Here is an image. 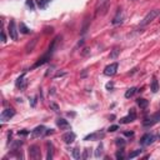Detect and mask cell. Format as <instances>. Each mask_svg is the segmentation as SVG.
I'll return each mask as SVG.
<instances>
[{
  "mask_svg": "<svg viewBox=\"0 0 160 160\" xmlns=\"http://www.w3.org/2000/svg\"><path fill=\"white\" fill-rule=\"evenodd\" d=\"M154 140H155V136L153 134H145L140 139V144H142L143 146H148V145H150V144H153Z\"/></svg>",
  "mask_w": 160,
  "mask_h": 160,
  "instance_id": "obj_8",
  "label": "cell"
},
{
  "mask_svg": "<svg viewBox=\"0 0 160 160\" xmlns=\"http://www.w3.org/2000/svg\"><path fill=\"white\" fill-rule=\"evenodd\" d=\"M89 153H90V149H85V150H84V154L81 155V158L83 159H88V158H89Z\"/></svg>",
  "mask_w": 160,
  "mask_h": 160,
  "instance_id": "obj_29",
  "label": "cell"
},
{
  "mask_svg": "<svg viewBox=\"0 0 160 160\" xmlns=\"http://www.w3.org/2000/svg\"><path fill=\"white\" fill-rule=\"evenodd\" d=\"M158 90H159L158 80H157V78H153V81H151V91H153V93H157Z\"/></svg>",
  "mask_w": 160,
  "mask_h": 160,
  "instance_id": "obj_17",
  "label": "cell"
},
{
  "mask_svg": "<svg viewBox=\"0 0 160 160\" xmlns=\"http://www.w3.org/2000/svg\"><path fill=\"white\" fill-rule=\"evenodd\" d=\"M136 91H138V89H136V88H130V89H128L126 90V93H125V98H131L133 95H134Z\"/></svg>",
  "mask_w": 160,
  "mask_h": 160,
  "instance_id": "obj_18",
  "label": "cell"
},
{
  "mask_svg": "<svg viewBox=\"0 0 160 160\" xmlns=\"http://www.w3.org/2000/svg\"><path fill=\"white\" fill-rule=\"evenodd\" d=\"M159 121H160V111L153 114L150 118H148V119L143 123V125H144V126H153V125L159 123Z\"/></svg>",
  "mask_w": 160,
  "mask_h": 160,
  "instance_id": "obj_3",
  "label": "cell"
},
{
  "mask_svg": "<svg viewBox=\"0 0 160 160\" xmlns=\"http://www.w3.org/2000/svg\"><path fill=\"white\" fill-rule=\"evenodd\" d=\"M159 138H160V135H159Z\"/></svg>",
  "mask_w": 160,
  "mask_h": 160,
  "instance_id": "obj_39",
  "label": "cell"
},
{
  "mask_svg": "<svg viewBox=\"0 0 160 160\" xmlns=\"http://www.w3.org/2000/svg\"><path fill=\"white\" fill-rule=\"evenodd\" d=\"M110 0H98L96 3V15H105L109 10Z\"/></svg>",
  "mask_w": 160,
  "mask_h": 160,
  "instance_id": "obj_1",
  "label": "cell"
},
{
  "mask_svg": "<svg viewBox=\"0 0 160 160\" xmlns=\"http://www.w3.org/2000/svg\"><path fill=\"white\" fill-rule=\"evenodd\" d=\"M56 125L60 128V129H70V124L68 123V120L63 119V118H59L56 120Z\"/></svg>",
  "mask_w": 160,
  "mask_h": 160,
  "instance_id": "obj_13",
  "label": "cell"
},
{
  "mask_svg": "<svg viewBox=\"0 0 160 160\" xmlns=\"http://www.w3.org/2000/svg\"><path fill=\"white\" fill-rule=\"evenodd\" d=\"M8 31H9V35L13 40H16L18 39V29H16V25H15V21L11 20L9 23V26H8Z\"/></svg>",
  "mask_w": 160,
  "mask_h": 160,
  "instance_id": "obj_5",
  "label": "cell"
},
{
  "mask_svg": "<svg viewBox=\"0 0 160 160\" xmlns=\"http://www.w3.org/2000/svg\"><path fill=\"white\" fill-rule=\"evenodd\" d=\"M63 75H65V73H64V71H63V73H58V74H56V75H55V78H59V77H63Z\"/></svg>",
  "mask_w": 160,
  "mask_h": 160,
  "instance_id": "obj_38",
  "label": "cell"
},
{
  "mask_svg": "<svg viewBox=\"0 0 160 160\" xmlns=\"http://www.w3.org/2000/svg\"><path fill=\"white\" fill-rule=\"evenodd\" d=\"M50 108L54 109V111H59V106L55 104V103H50Z\"/></svg>",
  "mask_w": 160,
  "mask_h": 160,
  "instance_id": "obj_30",
  "label": "cell"
},
{
  "mask_svg": "<svg viewBox=\"0 0 160 160\" xmlns=\"http://www.w3.org/2000/svg\"><path fill=\"white\" fill-rule=\"evenodd\" d=\"M136 119V113H135V109H130V111H129V115L123 118V119H120V123L121 124H129L131 123V121H134Z\"/></svg>",
  "mask_w": 160,
  "mask_h": 160,
  "instance_id": "obj_7",
  "label": "cell"
},
{
  "mask_svg": "<svg viewBox=\"0 0 160 160\" xmlns=\"http://www.w3.org/2000/svg\"><path fill=\"white\" fill-rule=\"evenodd\" d=\"M45 126H43V125H39V126H36L34 130L31 131V138L33 139H36V138H40L41 135L45 134Z\"/></svg>",
  "mask_w": 160,
  "mask_h": 160,
  "instance_id": "obj_10",
  "label": "cell"
},
{
  "mask_svg": "<svg viewBox=\"0 0 160 160\" xmlns=\"http://www.w3.org/2000/svg\"><path fill=\"white\" fill-rule=\"evenodd\" d=\"M90 53V50L89 49H84V51H83V55H88Z\"/></svg>",
  "mask_w": 160,
  "mask_h": 160,
  "instance_id": "obj_35",
  "label": "cell"
},
{
  "mask_svg": "<svg viewBox=\"0 0 160 160\" xmlns=\"http://www.w3.org/2000/svg\"><path fill=\"white\" fill-rule=\"evenodd\" d=\"M115 157H116L118 160H120V159H124L125 155H124V153H123V150H120V151H118V153H116Z\"/></svg>",
  "mask_w": 160,
  "mask_h": 160,
  "instance_id": "obj_27",
  "label": "cell"
},
{
  "mask_svg": "<svg viewBox=\"0 0 160 160\" xmlns=\"http://www.w3.org/2000/svg\"><path fill=\"white\" fill-rule=\"evenodd\" d=\"M20 31H21L23 34H29V33H30V30H29L28 28H26L24 23H20Z\"/></svg>",
  "mask_w": 160,
  "mask_h": 160,
  "instance_id": "obj_21",
  "label": "cell"
},
{
  "mask_svg": "<svg viewBox=\"0 0 160 160\" xmlns=\"http://www.w3.org/2000/svg\"><path fill=\"white\" fill-rule=\"evenodd\" d=\"M21 144H23V142H20V140H19V142H15L13 145H11V148H13V150H18V148H20Z\"/></svg>",
  "mask_w": 160,
  "mask_h": 160,
  "instance_id": "obj_26",
  "label": "cell"
},
{
  "mask_svg": "<svg viewBox=\"0 0 160 160\" xmlns=\"http://www.w3.org/2000/svg\"><path fill=\"white\" fill-rule=\"evenodd\" d=\"M121 23H123V10L119 9V10H118V13H116V15L113 18L111 24L113 25H119V24H121Z\"/></svg>",
  "mask_w": 160,
  "mask_h": 160,
  "instance_id": "obj_12",
  "label": "cell"
},
{
  "mask_svg": "<svg viewBox=\"0 0 160 160\" xmlns=\"http://www.w3.org/2000/svg\"><path fill=\"white\" fill-rule=\"evenodd\" d=\"M46 146H48V155H46V159H48V160H51V159H53V144H51V143H46Z\"/></svg>",
  "mask_w": 160,
  "mask_h": 160,
  "instance_id": "obj_16",
  "label": "cell"
},
{
  "mask_svg": "<svg viewBox=\"0 0 160 160\" xmlns=\"http://www.w3.org/2000/svg\"><path fill=\"white\" fill-rule=\"evenodd\" d=\"M140 153H142V150H135V151H133V153L129 154V159H133V158L138 157V155H140Z\"/></svg>",
  "mask_w": 160,
  "mask_h": 160,
  "instance_id": "obj_25",
  "label": "cell"
},
{
  "mask_svg": "<svg viewBox=\"0 0 160 160\" xmlns=\"http://www.w3.org/2000/svg\"><path fill=\"white\" fill-rule=\"evenodd\" d=\"M1 36H3V41L5 43V41H6V36H5V33H4V31H1Z\"/></svg>",
  "mask_w": 160,
  "mask_h": 160,
  "instance_id": "obj_36",
  "label": "cell"
},
{
  "mask_svg": "<svg viewBox=\"0 0 160 160\" xmlns=\"http://www.w3.org/2000/svg\"><path fill=\"white\" fill-rule=\"evenodd\" d=\"M95 157H96V158H100V157H103V144H100V145L98 146L96 151H95Z\"/></svg>",
  "mask_w": 160,
  "mask_h": 160,
  "instance_id": "obj_20",
  "label": "cell"
},
{
  "mask_svg": "<svg viewBox=\"0 0 160 160\" xmlns=\"http://www.w3.org/2000/svg\"><path fill=\"white\" fill-rule=\"evenodd\" d=\"M75 138H77V135H75V133H73V131H68L63 135V140L66 144H71L75 140Z\"/></svg>",
  "mask_w": 160,
  "mask_h": 160,
  "instance_id": "obj_11",
  "label": "cell"
},
{
  "mask_svg": "<svg viewBox=\"0 0 160 160\" xmlns=\"http://www.w3.org/2000/svg\"><path fill=\"white\" fill-rule=\"evenodd\" d=\"M118 54H119V50H118V49L115 48V49H114V50H113V53H111V54H110V58H111V59L116 58V56H118Z\"/></svg>",
  "mask_w": 160,
  "mask_h": 160,
  "instance_id": "obj_28",
  "label": "cell"
},
{
  "mask_svg": "<svg viewBox=\"0 0 160 160\" xmlns=\"http://www.w3.org/2000/svg\"><path fill=\"white\" fill-rule=\"evenodd\" d=\"M80 157H81V155H80V149L79 148H75V149L73 150V158L74 159H80Z\"/></svg>",
  "mask_w": 160,
  "mask_h": 160,
  "instance_id": "obj_22",
  "label": "cell"
},
{
  "mask_svg": "<svg viewBox=\"0 0 160 160\" xmlns=\"http://www.w3.org/2000/svg\"><path fill=\"white\" fill-rule=\"evenodd\" d=\"M36 4H38V6L40 8V9H45L49 4H50L51 0H35Z\"/></svg>",
  "mask_w": 160,
  "mask_h": 160,
  "instance_id": "obj_14",
  "label": "cell"
},
{
  "mask_svg": "<svg viewBox=\"0 0 160 160\" xmlns=\"http://www.w3.org/2000/svg\"><path fill=\"white\" fill-rule=\"evenodd\" d=\"M160 14V10H158V9H154V10H150L149 13L146 14V16L143 19V21H142V26H144V25H148V24H150L151 21L154 20L155 18L158 16V15Z\"/></svg>",
  "mask_w": 160,
  "mask_h": 160,
  "instance_id": "obj_2",
  "label": "cell"
},
{
  "mask_svg": "<svg viewBox=\"0 0 160 160\" xmlns=\"http://www.w3.org/2000/svg\"><path fill=\"white\" fill-rule=\"evenodd\" d=\"M14 115H15V110L14 109H5V110H3L0 118H1L3 121H8V120H10Z\"/></svg>",
  "mask_w": 160,
  "mask_h": 160,
  "instance_id": "obj_9",
  "label": "cell"
},
{
  "mask_svg": "<svg viewBox=\"0 0 160 160\" xmlns=\"http://www.w3.org/2000/svg\"><path fill=\"white\" fill-rule=\"evenodd\" d=\"M118 71V63H113L110 64V65H108L105 68L104 70V74L106 75V77H113V75H115Z\"/></svg>",
  "mask_w": 160,
  "mask_h": 160,
  "instance_id": "obj_6",
  "label": "cell"
},
{
  "mask_svg": "<svg viewBox=\"0 0 160 160\" xmlns=\"http://www.w3.org/2000/svg\"><path fill=\"white\" fill-rule=\"evenodd\" d=\"M29 155L30 158L34 160H38L41 158V153H40V148L38 145H31L29 148Z\"/></svg>",
  "mask_w": 160,
  "mask_h": 160,
  "instance_id": "obj_4",
  "label": "cell"
},
{
  "mask_svg": "<svg viewBox=\"0 0 160 160\" xmlns=\"http://www.w3.org/2000/svg\"><path fill=\"white\" fill-rule=\"evenodd\" d=\"M118 129H119V126H118V125H111V126L109 128V131H116Z\"/></svg>",
  "mask_w": 160,
  "mask_h": 160,
  "instance_id": "obj_31",
  "label": "cell"
},
{
  "mask_svg": "<svg viewBox=\"0 0 160 160\" xmlns=\"http://www.w3.org/2000/svg\"><path fill=\"white\" fill-rule=\"evenodd\" d=\"M53 133H54V130H53V129H49L48 131H45V134L49 135V134H53Z\"/></svg>",
  "mask_w": 160,
  "mask_h": 160,
  "instance_id": "obj_37",
  "label": "cell"
},
{
  "mask_svg": "<svg viewBox=\"0 0 160 160\" xmlns=\"http://www.w3.org/2000/svg\"><path fill=\"white\" fill-rule=\"evenodd\" d=\"M115 143H116V145L120 146V148H124L125 146V142H124V139H121V138H118L115 140Z\"/></svg>",
  "mask_w": 160,
  "mask_h": 160,
  "instance_id": "obj_24",
  "label": "cell"
},
{
  "mask_svg": "<svg viewBox=\"0 0 160 160\" xmlns=\"http://www.w3.org/2000/svg\"><path fill=\"white\" fill-rule=\"evenodd\" d=\"M98 135H99L98 133H94V134H90V135L85 136V139H84V140H86V142H88V140H95L98 138Z\"/></svg>",
  "mask_w": 160,
  "mask_h": 160,
  "instance_id": "obj_23",
  "label": "cell"
},
{
  "mask_svg": "<svg viewBox=\"0 0 160 160\" xmlns=\"http://www.w3.org/2000/svg\"><path fill=\"white\" fill-rule=\"evenodd\" d=\"M125 135H126V136H133V135H134V133H133V131H125Z\"/></svg>",
  "mask_w": 160,
  "mask_h": 160,
  "instance_id": "obj_34",
  "label": "cell"
},
{
  "mask_svg": "<svg viewBox=\"0 0 160 160\" xmlns=\"http://www.w3.org/2000/svg\"><path fill=\"white\" fill-rule=\"evenodd\" d=\"M26 5L30 6L31 9H34V3H33V0H28V1H26Z\"/></svg>",
  "mask_w": 160,
  "mask_h": 160,
  "instance_id": "obj_32",
  "label": "cell"
},
{
  "mask_svg": "<svg viewBox=\"0 0 160 160\" xmlns=\"http://www.w3.org/2000/svg\"><path fill=\"white\" fill-rule=\"evenodd\" d=\"M136 103H138V105H139L142 109H146L148 105H149V101H148L146 99H140V98H139L138 100H136Z\"/></svg>",
  "mask_w": 160,
  "mask_h": 160,
  "instance_id": "obj_15",
  "label": "cell"
},
{
  "mask_svg": "<svg viewBox=\"0 0 160 160\" xmlns=\"http://www.w3.org/2000/svg\"><path fill=\"white\" fill-rule=\"evenodd\" d=\"M19 135H23V136H25V135H28V131H26V130H23V131H19Z\"/></svg>",
  "mask_w": 160,
  "mask_h": 160,
  "instance_id": "obj_33",
  "label": "cell"
},
{
  "mask_svg": "<svg viewBox=\"0 0 160 160\" xmlns=\"http://www.w3.org/2000/svg\"><path fill=\"white\" fill-rule=\"evenodd\" d=\"M36 41H38V38H35V39L31 41V44L29 43L28 45H26V53H31V51H33V49H34V46H35Z\"/></svg>",
  "mask_w": 160,
  "mask_h": 160,
  "instance_id": "obj_19",
  "label": "cell"
}]
</instances>
